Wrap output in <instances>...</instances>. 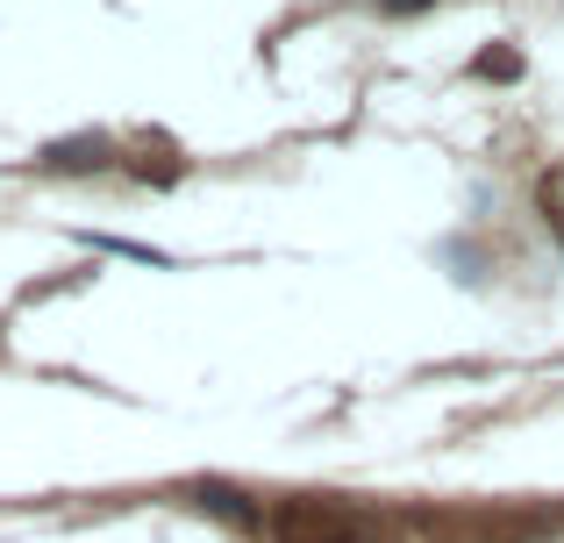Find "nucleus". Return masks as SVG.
Wrapping results in <instances>:
<instances>
[{
  "instance_id": "nucleus-1",
  "label": "nucleus",
  "mask_w": 564,
  "mask_h": 543,
  "mask_svg": "<svg viewBox=\"0 0 564 543\" xmlns=\"http://www.w3.org/2000/svg\"><path fill=\"white\" fill-rule=\"evenodd\" d=\"M100 158H108V137H79V143H51L43 165H51V172H94Z\"/></svg>"
},
{
  "instance_id": "nucleus-2",
  "label": "nucleus",
  "mask_w": 564,
  "mask_h": 543,
  "mask_svg": "<svg viewBox=\"0 0 564 543\" xmlns=\"http://www.w3.org/2000/svg\"><path fill=\"white\" fill-rule=\"evenodd\" d=\"M279 530H286V543H358V536H336L322 515H286Z\"/></svg>"
},
{
  "instance_id": "nucleus-3",
  "label": "nucleus",
  "mask_w": 564,
  "mask_h": 543,
  "mask_svg": "<svg viewBox=\"0 0 564 543\" xmlns=\"http://www.w3.org/2000/svg\"><path fill=\"white\" fill-rule=\"evenodd\" d=\"M386 14H414V8H429V0H379Z\"/></svg>"
}]
</instances>
